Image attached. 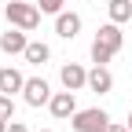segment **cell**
<instances>
[{
	"label": "cell",
	"instance_id": "cell-13",
	"mask_svg": "<svg viewBox=\"0 0 132 132\" xmlns=\"http://www.w3.org/2000/svg\"><path fill=\"white\" fill-rule=\"evenodd\" d=\"M0 118H7V121H15V99H11L7 92H0Z\"/></svg>",
	"mask_w": 132,
	"mask_h": 132
},
{
	"label": "cell",
	"instance_id": "cell-1",
	"mask_svg": "<svg viewBox=\"0 0 132 132\" xmlns=\"http://www.w3.org/2000/svg\"><path fill=\"white\" fill-rule=\"evenodd\" d=\"M121 44H125V33H121L118 22L99 26V29H95V40H92V62H95V66H106L114 55L121 52Z\"/></svg>",
	"mask_w": 132,
	"mask_h": 132
},
{
	"label": "cell",
	"instance_id": "cell-4",
	"mask_svg": "<svg viewBox=\"0 0 132 132\" xmlns=\"http://www.w3.org/2000/svg\"><path fill=\"white\" fill-rule=\"evenodd\" d=\"M52 95H55V92L48 88L44 77H26V88H22L26 106H48V99H52Z\"/></svg>",
	"mask_w": 132,
	"mask_h": 132
},
{
	"label": "cell",
	"instance_id": "cell-6",
	"mask_svg": "<svg viewBox=\"0 0 132 132\" xmlns=\"http://www.w3.org/2000/svg\"><path fill=\"white\" fill-rule=\"evenodd\" d=\"M48 110H52V118H59V121L73 118V114H77V99H73V92H70V88H66V92H55L52 99H48Z\"/></svg>",
	"mask_w": 132,
	"mask_h": 132
},
{
	"label": "cell",
	"instance_id": "cell-19",
	"mask_svg": "<svg viewBox=\"0 0 132 132\" xmlns=\"http://www.w3.org/2000/svg\"><path fill=\"white\" fill-rule=\"evenodd\" d=\"M40 132H52V128H40Z\"/></svg>",
	"mask_w": 132,
	"mask_h": 132
},
{
	"label": "cell",
	"instance_id": "cell-7",
	"mask_svg": "<svg viewBox=\"0 0 132 132\" xmlns=\"http://www.w3.org/2000/svg\"><path fill=\"white\" fill-rule=\"evenodd\" d=\"M26 44H29V37H26V29H19V26H11L7 33H0V52H7V55H22Z\"/></svg>",
	"mask_w": 132,
	"mask_h": 132
},
{
	"label": "cell",
	"instance_id": "cell-15",
	"mask_svg": "<svg viewBox=\"0 0 132 132\" xmlns=\"http://www.w3.org/2000/svg\"><path fill=\"white\" fill-rule=\"evenodd\" d=\"M103 132H128V125H121V121H110Z\"/></svg>",
	"mask_w": 132,
	"mask_h": 132
},
{
	"label": "cell",
	"instance_id": "cell-8",
	"mask_svg": "<svg viewBox=\"0 0 132 132\" xmlns=\"http://www.w3.org/2000/svg\"><path fill=\"white\" fill-rule=\"evenodd\" d=\"M55 33L62 40H73L77 33H81V15L77 11H59L55 15Z\"/></svg>",
	"mask_w": 132,
	"mask_h": 132
},
{
	"label": "cell",
	"instance_id": "cell-16",
	"mask_svg": "<svg viewBox=\"0 0 132 132\" xmlns=\"http://www.w3.org/2000/svg\"><path fill=\"white\" fill-rule=\"evenodd\" d=\"M7 132H29V128H26L22 121H11V125H7Z\"/></svg>",
	"mask_w": 132,
	"mask_h": 132
},
{
	"label": "cell",
	"instance_id": "cell-10",
	"mask_svg": "<svg viewBox=\"0 0 132 132\" xmlns=\"http://www.w3.org/2000/svg\"><path fill=\"white\" fill-rule=\"evenodd\" d=\"M22 88H26V77L15 70V66H4V70H0V92L15 95V92H22Z\"/></svg>",
	"mask_w": 132,
	"mask_h": 132
},
{
	"label": "cell",
	"instance_id": "cell-9",
	"mask_svg": "<svg viewBox=\"0 0 132 132\" xmlns=\"http://www.w3.org/2000/svg\"><path fill=\"white\" fill-rule=\"evenodd\" d=\"M110 88H114V77H110V70H106V66H95V70H88V92L106 95Z\"/></svg>",
	"mask_w": 132,
	"mask_h": 132
},
{
	"label": "cell",
	"instance_id": "cell-14",
	"mask_svg": "<svg viewBox=\"0 0 132 132\" xmlns=\"http://www.w3.org/2000/svg\"><path fill=\"white\" fill-rule=\"evenodd\" d=\"M37 7H40L44 15H59V11L66 7V0H37Z\"/></svg>",
	"mask_w": 132,
	"mask_h": 132
},
{
	"label": "cell",
	"instance_id": "cell-2",
	"mask_svg": "<svg viewBox=\"0 0 132 132\" xmlns=\"http://www.w3.org/2000/svg\"><path fill=\"white\" fill-rule=\"evenodd\" d=\"M4 15H7V26H19V29H26V33H33L40 26V7L37 4H26V0H7L4 4Z\"/></svg>",
	"mask_w": 132,
	"mask_h": 132
},
{
	"label": "cell",
	"instance_id": "cell-18",
	"mask_svg": "<svg viewBox=\"0 0 132 132\" xmlns=\"http://www.w3.org/2000/svg\"><path fill=\"white\" fill-rule=\"evenodd\" d=\"M125 125H128V132H132V110H128V121H125Z\"/></svg>",
	"mask_w": 132,
	"mask_h": 132
},
{
	"label": "cell",
	"instance_id": "cell-5",
	"mask_svg": "<svg viewBox=\"0 0 132 132\" xmlns=\"http://www.w3.org/2000/svg\"><path fill=\"white\" fill-rule=\"evenodd\" d=\"M59 81H62V88L81 92V88H88V70H85L81 62H66L62 70H59Z\"/></svg>",
	"mask_w": 132,
	"mask_h": 132
},
{
	"label": "cell",
	"instance_id": "cell-17",
	"mask_svg": "<svg viewBox=\"0 0 132 132\" xmlns=\"http://www.w3.org/2000/svg\"><path fill=\"white\" fill-rule=\"evenodd\" d=\"M0 132H7V118H0Z\"/></svg>",
	"mask_w": 132,
	"mask_h": 132
},
{
	"label": "cell",
	"instance_id": "cell-11",
	"mask_svg": "<svg viewBox=\"0 0 132 132\" xmlns=\"http://www.w3.org/2000/svg\"><path fill=\"white\" fill-rule=\"evenodd\" d=\"M22 55H26V62H33V66H44L48 59H52V48H48L44 40H29Z\"/></svg>",
	"mask_w": 132,
	"mask_h": 132
},
{
	"label": "cell",
	"instance_id": "cell-3",
	"mask_svg": "<svg viewBox=\"0 0 132 132\" xmlns=\"http://www.w3.org/2000/svg\"><path fill=\"white\" fill-rule=\"evenodd\" d=\"M110 125V114L103 106H88V110H77L73 118H70V128L73 132H103Z\"/></svg>",
	"mask_w": 132,
	"mask_h": 132
},
{
	"label": "cell",
	"instance_id": "cell-12",
	"mask_svg": "<svg viewBox=\"0 0 132 132\" xmlns=\"http://www.w3.org/2000/svg\"><path fill=\"white\" fill-rule=\"evenodd\" d=\"M106 15H110V22H128L132 19V0H110L106 4Z\"/></svg>",
	"mask_w": 132,
	"mask_h": 132
}]
</instances>
